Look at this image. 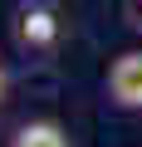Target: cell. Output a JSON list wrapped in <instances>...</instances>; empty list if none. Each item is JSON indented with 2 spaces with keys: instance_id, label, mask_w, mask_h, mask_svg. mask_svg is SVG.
Returning <instances> with one entry per match:
<instances>
[{
  "instance_id": "1",
  "label": "cell",
  "mask_w": 142,
  "mask_h": 147,
  "mask_svg": "<svg viewBox=\"0 0 142 147\" xmlns=\"http://www.w3.org/2000/svg\"><path fill=\"white\" fill-rule=\"evenodd\" d=\"M103 93L122 113H142V49H122L108 74H103Z\"/></svg>"
},
{
  "instance_id": "2",
  "label": "cell",
  "mask_w": 142,
  "mask_h": 147,
  "mask_svg": "<svg viewBox=\"0 0 142 147\" xmlns=\"http://www.w3.org/2000/svg\"><path fill=\"white\" fill-rule=\"evenodd\" d=\"M15 34L25 49H54L59 39V10L44 5V0H30V5L15 10Z\"/></svg>"
},
{
  "instance_id": "3",
  "label": "cell",
  "mask_w": 142,
  "mask_h": 147,
  "mask_svg": "<svg viewBox=\"0 0 142 147\" xmlns=\"http://www.w3.org/2000/svg\"><path fill=\"white\" fill-rule=\"evenodd\" d=\"M10 147H74V142H69V132H64L54 118H34V123H25V127L10 137Z\"/></svg>"
},
{
  "instance_id": "4",
  "label": "cell",
  "mask_w": 142,
  "mask_h": 147,
  "mask_svg": "<svg viewBox=\"0 0 142 147\" xmlns=\"http://www.w3.org/2000/svg\"><path fill=\"white\" fill-rule=\"evenodd\" d=\"M5 88H10V74H5V64H0V103H5Z\"/></svg>"
}]
</instances>
